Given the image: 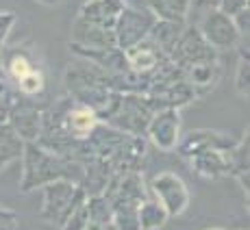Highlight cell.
I'll list each match as a JSON object with an SVG mask.
<instances>
[{"label": "cell", "instance_id": "obj_1", "mask_svg": "<svg viewBox=\"0 0 250 230\" xmlns=\"http://www.w3.org/2000/svg\"><path fill=\"white\" fill-rule=\"evenodd\" d=\"M20 159H22V178H20L22 193L46 187L55 183V180H74L79 185L83 180V167L63 159L59 152H50V148H46L40 141L24 143Z\"/></svg>", "mask_w": 250, "mask_h": 230}, {"label": "cell", "instance_id": "obj_2", "mask_svg": "<svg viewBox=\"0 0 250 230\" xmlns=\"http://www.w3.org/2000/svg\"><path fill=\"white\" fill-rule=\"evenodd\" d=\"M42 189H44V202H42L40 211L42 219L57 224L59 228L72 211L87 200L85 189L74 180H55V183L42 187Z\"/></svg>", "mask_w": 250, "mask_h": 230}, {"label": "cell", "instance_id": "obj_3", "mask_svg": "<svg viewBox=\"0 0 250 230\" xmlns=\"http://www.w3.org/2000/svg\"><path fill=\"white\" fill-rule=\"evenodd\" d=\"M155 18L148 11H142V9L135 7H124L120 11L118 20L113 24V39H115V48L120 50H131L137 44H142L144 39L150 37V31L155 26Z\"/></svg>", "mask_w": 250, "mask_h": 230}, {"label": "cell", "instance_id": "obj_4", "mask_svg": "<svg viewBox=\"0 0 250 230\" xmlns=\"http://www.w3.org/2000/svg\"><path fill=\"white\" fill-rule=\"evenodd\" d=\"M152 198L166 209L167 217H179L189 207V189L185 180L174 172H159L148 183Z\"/></svg>", "mask_w": 250, "mask_h": 230}, {"label": "cell", "instance_id": "obj_5", "mask_svg": "<svg viewBox=\"0 0 250 230\" xmlns=\"http://www.w3.org/2000/svg\"><path fill=\"white\" fill-rule=\"evenodd\" d=\"M196 28H198L203 39L213 48V50H230V48H237L239 39H242L233 18L222 13L218 7L207 9Z\"/></svg>", "mask_w": 250, "mask_h": 230}, {"label": "cell", "instance_id": "obj_6", "mask_svg": "<svg viewBox=\"0 0 250 230\" xmlns=\"http://www.w3.org/2000/svg\"><path fill=\"white\" fill-rule=\"evenodd\" d=\"M181 126L183 122L179 109H159L152 113L146 133L155 148H159L161 152H172L181 141Z\"/></svg>", "mask_w": 250, "mask_h": 230}, {"label": "cell", "instance_id": "obj_7", "mask_svg": "<svg viewBox=\"0 0 250 230\" xmlns=\"http://www.w3.org/2000/svg\"><path fill=\"white\" fill-rule=\"evenodd\" d=\"M7 124L16 131V135L24 143L40 141L42 133H44V115H42V109H37V104L31 102L28 98L13 100L9 115H7Z\"/></svg>", "mask_w": 250, "mask_h": 230}, {"label": "cell", "instance_id": "obj_8", "mask_svg": "<svg viewBox=\"0 0 250 230\" xmlns=\"http://www.w3.org/2000/svg\"><path fill=\"white\" fill-rule=\"evenodd\" d=\"M70 50L74 52V55H79L83 61L96 65V68L103 70V72H109V74H126L128 72L126 52L115 48V46L85 48V46H79V44H70Z\"/></svg>", "mask_w": 250, "mask_h": 230}, {"label": "cell", "instance_id": "obj_9", "mask_svg": "<svg viewBox=\"0 0 250 230\" xmlns=\"http://www.w3.org/2000/svg\"><path fill=\"white\" fill-rule=\"evenodd\" d=\"M179 63L191 65L200 61H215V50L203 39L198 28H183L179 41L170 52Z\"/></svg>", "mask_w": 250, "mask_h": 230}, {"label": "cell", "instance_id": "obj_10", "mask_svg": "<svg viewBox=\"0 0 250 230\" xmlns=\"http://www.w3.org/2000/svg\"><path fill=\"white\" fill-rule=\"evenodd\" d=\"M237 139L227 135L222 131H191L185 139H181L176 150L181 152L185 159H189L191 154L196 152H203V150H230L235 146Z\"/></svg>", "mask_w": 250, "mask_h": 230}, {"label": "cell", "instance_id": "obj_11", "mask_svg": "<svg viewBox=\"0 0 250 230\" xmlns=\"http://www.w3.org/2000/svg\"><path fill=\"white\" fill-rule=\"evenodd\" d=\"M124 7H126L124 0H85L79 9L76 20L113 31V24Z\"/></svg>", "mask_w": 250, "mask_h": 230}, {"label": "cell", "instance_id": "obj_12", "mask_svg": "<svg viewBox=\"0 0 250 230\" xmlns=\"http://www.w3.org/2000/svg\"><path fill=\"white\" fill-rule=\"evenodd\" d=\"M191 170L198 176L209 180L222 178V176H229V159L224 150H203L196 152V154L189 156Z\"/></svg>", "mask_w": 250, "mask_h": 230}, {"label": "cell", "instance_id": "obj_13", "mask_svg": "<svg viewBox=\"0 0 250 230\" xmlns=\"http://www.w3.org/2000/svg\"><path fill=\"white\" fill-rule=\"evenodd\" d=\"M161 48L155 44V41L148 37L142 44H137L135 48L126 50V61H128V70L135 72V74H148V72L157 70L161 63Z\"/></svg>", "mask_w": 250, "mask_h": 230}, {"label": "cell", "instance_id": "obj_14", "mask_svg": "<svg viewBox=\"0 0 250 230\" xmlns=\"http://www.w3.org/2000/svg\"><path fill=\"white\" fill-rule=\"evenodd\" d=\"M250 135H248V131H244V135L235 141V146L230 148V150H227V159H229V176H233V178H237L239 180V185H242V189L246 191V195H248V191H250V180H248V172H250V159H248V154H250Z\"/></svg>", "mask_w": 250, "mask_h": 230}, {"label": "cell", "instance_id": "obj_15", "mask_svg": "<svg viewBox=\"0 0 250 230\" xmlns=\"http://www.w3.org/2000/svg\"><path fill=\"white\" fill-rule=\"evenodd\" d=\"M146 11L157 22L185 24L191 11V0H146Z\"/></svg>", "mask_w": 250, "mask_h": 230}, {"label": "cell", "instance_id": "obj_16", "mask_svg": "<svg viewBox=\"0 0 250 230\" xmlns=\"http://www.w3.org/2000/svg\"><path fill=\"white\" fill-rule=\"evenodd\" d=\"M2 52H4L2 70H4V74H7L9 78H13L16 83L24 74H28L33 68H37V61H35V57L31 55V50H26V48L20 44L16 48H11V50H2Z\"/></svg>", "mask_w": 250, "mask_h": 230}, {"label": "cell", "instance_id": "obj_17", "mask_svg": "<svg viewBox=\"0 0 250 230\" xmlns=\"http://www.w3.org/2000/svg\"><path fill=\"white\" fill-rule=\"evenodd\" d=\"M22 148H24V141L16 135V131H13L7 122L0 124V172H2L9 163L20 159Z\"/></svg>", "mask_w": 250, "mask_h": 230}, {"label": "cell", "instance_id": "obj_18", "mask_svg": "<svg viewBox=\"0 0 250 230\" xmlns=\"http://www.w3.org/2000/svg\"><path fill=\"white\" fill-rule=\"evenodd\" d=\"M167 219L170 217H167L166 209H163L155 198H146L142 204H139L137 222H139V228L142 230H159V228L166 226Z\"/></svg>", "mask_w": 250, "mask_h": 230}, {"label": "cell", "instance_id": "obj_19", "mask_svg": "<svg viewBox=\"0 0 250 230\" xmlns=\"http://www.w3.org/2000/svg\"><path fill=\"white\" fill-rule=\"evenodd\" d=\"M215 61H200L187 65V83L191 87H211L215 83Z\"/></svg>", "mask_w": 250, "mask_h": 230}, {"label": "cell", "instance_id": "obj_20", "mask_svg": "<svg viewBox=\"0 0 250 230\" xmlns=\"http://www.w3.org/2000/svg\"><path fill=\"white\" fill-rule=\"evenodd\" d=\"M16 85H18V89H20V94L24 96V98H35V96H40L46 89L44 70L37 65V68H33L28 74H24Z\"/></svg>", "mask_w": 250, "mask_h": 230}, {"label": "cell", "instance_id": "obj_21", "mask_svg": "<svg viewBox=\"0 0 250 230\" xmlns=\"http://www.w3.org/2000/svg\"><path fill=\"white\" fill-rule=\"evenodd\" d=\"M235 89L242 98L248 100L250 96V63L246 59H239L237 70H235Z\"/></svg>", "mask_w": 250, "mask_h": 230}, {"label": "cell", "instance_id": "obj_22", "mask_svg": "<svg viewBox=\"0 0 250 230\" xmlns=\"http://www.w3.org/2000/svg\"><path fill=\"white\" fill-rule=\"evenodd\" d=\"M85 202H87V200H85ZM85 202L81 204V207H76L68 215V219L61 224V230H85L87 228L89 217H87V207H85Z\"/></svg>", "mask_w": 250, "mask_h": 230}, {"label": "cell", "instance_id": "obj_23", "mask_svg": "<svg viewBox=\"0 0 250 230\" xmlns=\"http://www.w3.org/2000/svg\"><path fill=\"white\" fill-rule=\"evenodd\" d=\"M16 22H18V16L13 11H9V9H2V11H0V52H2L4 46H7V39H9V35H11Z\"/></svg>", "mask_w": 250, "mask_h": 230}, {"label": "cell", "instance_id": "obj_24", "mask_svg": "<svg viewBox=\"0 0 250 230\" xmlns=\"http://www.w3.org/2000/svg\"><path fill=\"white\" fill-rule=\"evenodd\" d=\"M250 7V0H220L218 2V9L222 13H227L229 18H235L239 11Z\"/></svg>", "mask_w": 250, "mask_h": 230}, {"label": "cell", "instance_id": "obj_25", "mask_svg": "<svg viewBox=\"0 0 250 230\" xmlns=\"http://www.w3.org/2000/svg\"><path fill=\"white\" fill-rule=\"evenodd\" d=\"M18 226V213L11 209L0 207V230H16Z\"/></svg>", "mask_w": 250, "mask_h": 230}, {"label": "cell", "instance_id": "obj_26", "mask_svg": "<svg viewBox=\"0 0 250 230\" xmlns=\"http://www.w3.org/2000/svg\"><path fill=\"white\" fill-rule=\"evenodd\" d=\"M85 230H118L113 222H87Z\"/></svg>", "mask_w": 250, "mask_h": 230}, {"label": "cell", "instance_id": "obj_27", "mask_svg": "<svg viewBox=\"0 0 250 230\" xmlns=\"http://www.w3.org/2000/svg\"><path fill=\"white\" fill-rule=\"evenodd\" d=\"M40 4H46V7H55V4H59L61 0H37Z\"/></svg>", "mask_w": 250, "mask_h": 230}, {"label": "cell", "instance_id": "obj_28", "mask_svg": "<svg viewBox=\"0 0 250 230\" xmlns=\"http://www.w3.org/2000/svg\"><path fill=\"white\" fill-rule=\"evenodd\" d=\"M0 80H4V70H2V63H0Z\"/></svg>", "mask_w": 250, "mask_h": 230}, {"label": "cell", "instance_id": "obj_29", "mask_svg": "<svg viewBox=\"0 0 250 230\" xmlns=\"http://www.w3.org/2000/svg\"><path fill=\"white\" fill-rule=\"evenodd\" d=\"M207 230H224V228H207Z\"/></svg>", "mask_w": 250, "mask_h": 230}]
</instances>
